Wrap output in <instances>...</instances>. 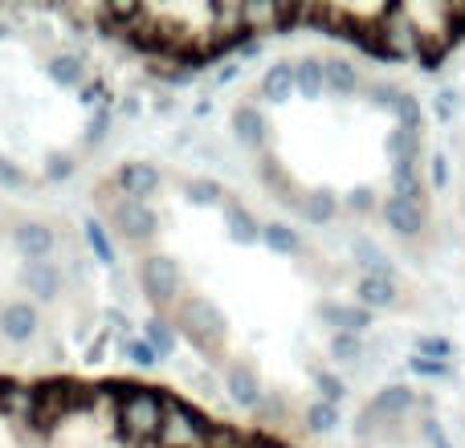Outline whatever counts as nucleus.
Here are the masks:
<instances>
[{
	"label": "nucleus",
	"mask_w": 465,
	"mask_h": 448,
	"mask_svg": "<svg viewBox=\"0 0 465 448\" xmlns=\"http://www.w3.org/2000/svg\"><path fill=\"white\" fill-rule=\"evenodd\" d=\"M155 436H160L163 448H209L204 420L196 416V412H188L184 404H168V408H163V424Z\"/></svg>",
	"instance_id": "nucleus-1"
},
{
	"label": "nucleus",
	"mask_w": 465,
	"mask_h": 448,
	"mask_svg": "<svg viewBox=\"0 0 465 448\" xmlns=\"http://www.w3.org/2000/svg\"><path fill=\"white\" fill-rule=\"evenodd\" d=\"M119 416L135 436H155L163 424V400L155 392H131L127 400H123Z\"/></svg>",
	"instance_id": "nucleus-2"
},
{
	"label": "nucleus",
	"mask_w": 465,
	"mask_h": 448,
	"mask_svg": "<svg viewBox=\"0 0 465 448\" xmlns=\"http://www.w3.org/2000/svg\"><path fill=\"white\" fill-rule=\"evenodd\" d=\"M380 41H384V54L388 57H417L420 54V37L412 29V21L404 16V8H388L384 24H380Z\"/></svg>",
	"instance_id": "nucleus-3"
},
{
	"label": "nucleus",
	"mask_w": 465,
	"mask_h": 448,
	"mask_svg": "<svg viewBox=\"0 0 465 448\" xmlns=\"http://www.w3.org/2000/svg\"><path fill=\"white\" fill-rule=\"evenodd\" d=\"M384 220H388V229H396L401 237H417V232L425 229V212H420V204L396 200V196L384 204Z\"/></svg>",
	"instance_id": "nucleus-4"
},
{
	"label": "nucleus",
	"mask_w": 465,
	"mask_h": 448,
	"mask_svg": "<svg viewBox=\"0 0 465 448\" xmlns=\"http://www.w3.org/2000/svg\"><path fill=\"white\" fill-rule=\"evenodd\" d=\"M319 314H322L327 322H335L339 335H360V330L371 326V314L363 310V306H335V302H327Z\"/></svg>",
	"instance_id": "nucleus-5"
},
{
	"label": "nucleus",
	"mask_w": 465,
	"mask_h": 448,
	"mask_svg": "<svg viewBox=\"0 0 465 448\" xmlns=\"http://www.w3.org/2000/svg\"><path fill=\"white\" fill-rule=\"evenodd\" d=\"M412 404H417V395L396 384V387H384V392L371 400V412H380L384 420H404V412H412Z\"/></svg>",
	"instance_id": "nucleus-6"
},
{
	"label": "nucleus",
	"mask_w": 465,
	"mask_h": 448,
	"mask_svg": "<svg viewBox=\"0 0 465 448\" xmlns=\"http://www.w3.org/2000/svg\"><path fill=\"white\" fill-rule=\"evenodd\" d=\"M360 302H363V310H392L396 306L392 278H363L360 281Z\"/></svg>",
	"instance_id": "nucleus-7"
},
{
	"label": "nucleus",
	"mask_w": 465,
	"mask_h": 448,
	"mask_svg": "<svg viewBox=\"0 0 465 448\" xmlns=\"http://www.w3.org/2000/svg\"><path fill=\"white\" fill-rule=\"evenodd\" d=\"M143 278H147V286H152L155 297L176 294V286H180V273H176V265H172L168 257H155V261H147Z\"/></svg>",
	"instance_id": "nucleus-8"
},
{
	"label": "nucleus",
	"mask_w": 465,
	"mask_h": 448,
	"mask_svg": "<svg viewBox=\"0 0 465 448\" xmlns=\"http://www.w3.org/2000/svg\"><path fill=\"white\" fill-rule=\"evenodd\" d=\"M322 86H331L339 98H351L355 90H360V73H355V65H347V62H327L322 65Z\"/></svg>",
	"instance_id": "nucleus-9"
},
{
	"label": "nucleus",
	"mask_w": 465,
	"mask_h": 448,
	"mask_svg": "<svg viewBox=\"0 0 465 448\" xmlns=\"http://www.w3.org/2000/svg\"><path fill=\"white\" fill-rule=\"evenodd\" d=\"M262 90H265V98H270V102H286V98L294 94V65H286V62L270 65Z\"/></svg>",
	"instance_id": "nucleus-10"
},
{
	"label": "nucleus",
	"mask_w": 465,
	"mask_h": 448,
	"mask_svg": "<svg viewBox=\"0 0 465 448\" xmlns=\"http://www.w3.org/2000/svg\"><path fill=\"white\" fill-rule=\"evenodd\" d=\"M294 90L302 98H319L322 90V62H314V57H302V62L294 65Z\"/></svg>",
	"instance_id": "nucleus-11"
},
{
	"label": "nucleus",
	"mask_w": 465,
	"mask_h": 448,
	"mask_svg": "<svg viewBox=\"0 0 465 448\" xmlns=\"http://www.w3.org/2000/svg\"><path fill=\"white\" fill-rule=\"evenodd\" d=\"M229 392H232V400L237 404H245V408H257V400H262V395H257V375L249 367H229Z\"/></svg>",
	"instance_id": "nucleus-12"
},
{
	"label": "nucleus",
	"mask_w": 465,
	"mask_h": 448,
	"mask_svg": "<svg viewBox=\"0 0 465 448\" xmlns=\"http://www.w3.org/2000/svg\"><path fill=\"white\" fill-rule=\"evenodd\" d=\"M355 261L368 269V278H388V257H384V248L371 245L368 237L355 240Z\"/></svg>",
	"instance_id": "nucleus-13"
},
{
	"label": "nucleus",
	"mask_w": 465,
	"mask_h": 448,
	"mask_svg": "<svg viewBox=\"0 0 465 448\" xmlns=\"http://www.w3.org/2000/svg\"><path fill=\"white\" fill-rule=\"evenodd\" d=\"M339 424V408L335 404H327V400H319V404H311V408H306V428H311V433H331V428Z\"/></svg>",
	"instance_id": "nucleus-14"
},
{
	"label": "nucleus",
	"mask_w": 465,
	"mask_h": 448,
	"mask_svg": "<svg viewBox=\"0 0 465 448\" xmlns=\"http://www.w3.org/2000/svg\"><path fill=\"white\" fill-rule=\"evenodd\" d=\"M262 240L273 248V253H298V232L286 229V224H265Z\"/></svg>",
	"instance_id": "nucleus-15"
},
{
	"label": "nucleus",
	"mask_w": 465,
	"mask_h": 448,
	"mask_svg": "<svg viewBox=\"0 0 465 448\" xmlns=\"http://www.w3.org/2000/svg\"><path fill=\"white\" fill-rule=\"evenodd\" d=\"M232 122H237V135L241 139H245V143H262V131H265V122H262V114H257L253 111V106H245V111H237V119H232Z\"/></svg>",
	"instance_id": "nucleus-16"
},
{
	"label": "nucleus",
	"mask_w": 465,
	"mask_h": 448,
	"mask_svg": "<svg viewBox=\"0 0 465 448\" xmlns=\"http://www.w3.org/2000/svg\"><path fill=\"white\" fill-rule=\"evenodd\" d=\"M302 212H306V220H311V224H327V220H331V212H335V196H331V192H314V196H306Z\"/></svg>",
	"instance_id": "nucleus-17"
},
{
	"label": "nucleus",
	"mask_w": 465,
	"mask_h": 448,
	"mask_svg": "<svg viewBox=\"0 0 465 448\" xmlns=\"http://www.w3.org/2000/svg\"><path fill=\"white\" fill-rule=\"evenodd\" d=\"M331 355H335L339 363H355L363 355L360 335H335V338H331Z\"/></svg>",
	"instance_id": "nucleus-18"
},
{
	"label": "nucleus",
	"mask_w": 465,
	"mask_h": 448,
	"mask_svg": "<svg viewBox=\"0 0 465 448\" xmlns=\"http://www.w3.org/2000/svg\"><path fill=\"white\" fill-rule=\"evenodd\" d=\"M123 180H127L131 196H147V192H155V184H160V176H155V171L147 168V163H143V168H131Z\"/></svg>",
	"instance_id": "nucleus-19"
},
{
	"label": "nucleus",
	"mask_w": 465,
	"mask_h": 448,
	"mask_svg": "<svg viewBox=\"0 0 465 448\" xmlns=\"http://www.w3.org/2000/svg\"><path fill=\"white\" fill-rule=\"evenodd\" d=\"M417 351H420V359H433V363H445L453 355V346L445 343V338H437V335H425V338H417Z\"/></svg>",
	"instance_id": "nucleus-20"
},
{
	"label": "nucleus",
	"mask_w": 465,
	"mask_h": 448,
	"mask_svg": "<svg viewBox=\"0 0 465 448\" xmlns=\"http://www.w3.org/2000/svg\"><path fill=\"white\" fill-rule=\"evenodd\" d=\"M396 114H401L404 131H412V135H417V127H420V106H417V98L401 94V98H396Z\"/></svg>",
	"instance_id": "nucleus-21"
},
{
	"label": "nucleus",
	"mask_w": 465,
	"mask_h": 448,
	"mask_svg": "<svg viewBox=\"0 0 465 448\" xmlns=\"http://www.w3.org/2000/svg\"><path fill=\"white\" fill-rule=\"evenodd\" d=\"M229 220H232V237H237V240H257V237H262V232H257V224L249 220V212H237V209H232Z\"/></svg>",
	"instance_id": "nucleus-22"
},
{
	"label": "nucleus",
	"mask_w": 465,
	"mask_h": 448,
	"mask_svg": "<svg viewBox=\"0 0 465 448\" xmlns=\"http://www.w3.org/2000/svg\"><path fill=\"white\" fill-rule=\"evenodd\" d=\"M152 351H176V335L163 322H152Z\"/></svg>",
	"instance_id": "nucleus-23"
},
{
	"label": "nucleus",
	"mask_w": 465,
	"mask_h": 448,
	"mask_svg": "<svg viewBox=\"0 0 465 448\" xmlns=\"http://www.w3.org/2000/svg\"><path fill=\"white\" fill-rule=\"evenodd\" d=\"M319 387H322V400H327V404H339L347 395L343 379H335V375H319Z\"/></svg>",
	"instance_id": "nucleus-24"
},
{
	"label": "nucleus",
	"mask_w": 465,
	"mask_h": 448,
	"mask_svg": "<svg viewBox=\"0 0 465 448\" xmlns=\"http://www.w3.org/2000/svg\"><path fill=\"white\" fill-rule=\"evenodd\" d=\"M409 367L417 371V375H445V371H450V363H433V359H420V355H417Z\"/></svg>",
	"instance_id": "nucleus-25"
},
{
	"label": "nucleus",
	"mask_w": 465,
	"mask_h": 448,
	"mask_svg": "<svg viewBox=\"0 0 465 448\" xmlns=\"http://www.w3.org/2000/svg\"><path fill=\"white\" fill-rule=\"evenodd\" d=\"M429 184H433V188H445V184H450V168H445L441 155L429 163Z\"/></svg>",
	"instance_id": "nucleus-26"
},
{
	"label": "nucleus",
	"mask_w": 465,
	"mask_h": 448,
	"mask_svg": "<svg viewBox=\"0 0 465 448\" xmlns=\"http://www.w3.org/2000/svg\"><path fill=\"white\" fill-rule=\"evenodd\" d=\"M396 98H401V94H396L392 86H371V102H376V106H396Z\"/></svg>",
	"instance_id": "nucleus-27"
},
{
	"label": "nucleus",
	"mask_w": 465,
	"mask_h": 448,
	"mask_svg": "<svg viewBox=\"0 0 465 448\" xmlns=\"http://www.w3.org/2000/svg\"><path fill=\"white\" fill-rule=\"evenodd\" d=\"M453 98H458V94H453V90H445V94H437V114H441V119H450V114L458 111V102H453Z\"/></svg>",
	"instance_id": "nucleus-28"
},
{
	"label": "nucleus",
	"mask_w": 465,
	"mask_h": 448,
	"mask_svg": "<svg viewBox=\"0 0 465 448\" xmlns=\"http://www.w3.org/2000/svg\"><path fill=\"white\" fill-rule=\"evenodd\" d=\"M368 204H371V200H368V192H363V188H360V192H351V209H360V212H363Z\"/></svg>",
	"instance_id": "nucleus-29"
}]
</instances>
